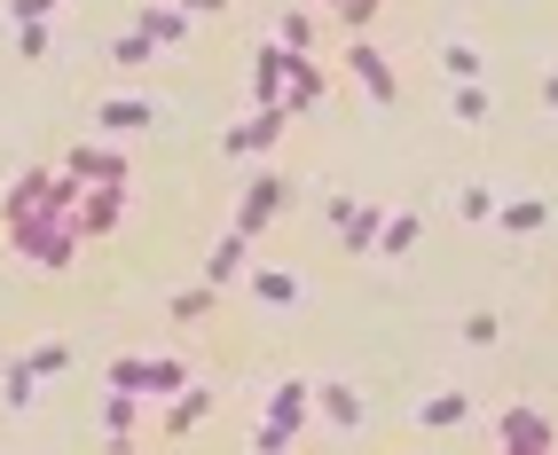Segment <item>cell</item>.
Returning a JSON list of instances; mask_svg holds the SVG:
<instances>
[{
    "instance_id": "24",
    "label": "cell",
    "mask_w": 558,
    "mask_h": 455,
    "mask_svg": "<svg viewBox=\"0 0 558 455\" xmlns=\"http://www.w3.org/2000/svg\"><path fill=\"white\" fill-rule=\"evenodd\" d=\"M440 71H449L457 87H480V48L472 40H440Z\"/></svg>"
},
{
    "instance_id": "10",
    "label": "cell",
    "mask_w": 558,
    "mask_h": 455,
    "mask_svg": "<svg viewBox=\"0 0 558 455\" xmlns=\"http://www.w3.org/2000/svg\"><path fill=\"white\" fill-rule=\"evenodd\" d=\"M134 32H142L150 48H181V40L197 32V9H173V0L158 9V0H150V9H134Z\"/></svg>"
},
{
    "instance_id": "25",
    "label": "cell",
    "mask_w": 558,
    "mask_h": 455,
    "mask_svg": "<svg viewBox=\"0 0 558 455\" xmlns=\"http://www.w3.org/2000/svg\"><path fill=\"white\" fill-rule=\"evenodd\" d=\"M417 236H425V220H417V212H393V220H386V236H378V251L401 259V251H417Z\"/></svg>"
},
{
    "instance_id": "9",
    "label": "cell",
    "mask_w": 558,
    "mask_h": 455,
    "mask_svg": "<svg viewBox=\"0 0 558 455\" xmlns=\"http://www.w3.org/2000/svg\"><path fill=\"white\" fill-rule=\"evenodd\" d=\"M315 416H323L330 432H362L369 401H362V385H347V377H330V385H315Z\"/></svg>"
},
{
    "instance_id": "22",
    "label": "cell",
    "mask_w": 558,
    "mask_h": 455,
    "mask_svg": "<svg viewBox=\"0 0 558 455\" xmlns=\"http://www.w3.org/2000/svg\"><path fill=\"white\" fill-rule=\"evenodd\" d=\"M32 393H40V377H32V361L16 354L9 369H0V408H16V416H24V408H32Z\"/></svg>"
},
{
    "instance_id": "7",
    "label": "cell",
    "mask_w": 558,
    "mask_h": 455,
    "mask_svg": "<svg viewBox=\"0 0 558 455\" xmlns=\"http://www.w3.org/2000/svg\"><path fill=\"white\" fill-rule=\"evenodd\" d=\"M119 220H126V188H80V212H71V228H80V244L95 236H119Z\"/></svg>"
},
{
    "instance_id": "32",
    "label": "cell",
    "mask_w": 558,
    "mask_h": 455,
    "mask_svg": "<svg viewBox=\"0 0 558 455\" xmlns=\"http://www.w3.org/2000/svg\"><path fill=\"white\" fill-rule=\"evenodd\" d=\"M496 337H504V315H472L464 322V346H496Z\"/></svg>"
},
{
    "instance_id": "6",
    "label": "cell",
    "mask_w": 558,
    "mask_h": 455,
    "mask_svg": "<svg viewBox=\"0 0 558 455\" xmlns=\"http://www.w3.org/2000/svg\"><path fill=\"white\" fill-rule=\"evenodd\" d=\"M347 79H354V87H362L369 102H378V110H386V102L401 95V71H393V63H386L378 48H369V40H347Z\"/></svg>"
},
{
    "instance_id": "1",
    "label": "cell",
    "mask_w": 558,
    "mask_h": 455,
    "mask_svg": "<svg viewBox=\"0 0 558 455\" xmlns=\"http://www.w3.org/2000/svg\"><path fill=\"white\" fill-rule=\"evenodd\" d=\"M307 416H315V385H307V377H283V385L268 393V408H259L252 447H291V440L307 432Z\"/></svg>"
},
{
    "instance_id": "8",
    "label": "cell",
    "mask_w": 558,
    "mask_h": 455,
    "mask_svg": "<svg viewBox=\"0 0 558 455\" xmlns=\"http://www.w3.org/2000/svg\"><path fill=\"white\" fill-rule=\"evenodd\" d=\"M409 425H417V432H457V425H472V393L440 385V393H425V401H409Z\"/></svg>"
},
{
    "instance_id": "12",
    "label": "cell",
    "mask_w": 558,
    "mask_h": 455,
    "mask_svg": "<svg viewBox=\"0 0 558 455\" xmlns=\"http://www.w3.org/2000/svg\"><path fill=\"white\" fill-rule=\"evenodd\" d=\"M330 95V79H323V63L315 56H283V110L300 119V110H315Z\"/></svg>"
},
{
    "instance_id": "18",
    "label": "cell",
    "mask_w": 558,
    "mask_h": 455,
    "mask_svg": "<svg viewBox=\"0 0 558 455\" xmlns=\"http://www.w3.org/2000/svg\"><path fill=\"white\" fill-rule=\"evenodd\" d=\"M150 119H158V110L142 102V95H102V102H95V126H102V134H142Z\"/></svg>"
},
{
    "instance_id": "33",
    "label": "cell",
    "mask_w": 558,
    "mask_h": 455,
    "mask_svg": "<svg viewBox=\"0 0 558 455\" xmlns=\"http://www.w3.org/2000/svg\"><path fill=\"white\" fill-rule=\"evenodd\" d=\"M535 95H543V102H550V110H558V71H550V79H543V87H535Z\"/></svg>"
},
{
    "instance_id": "16",
    "label": "cell",
    "mask_w": 558,
    "mask_h": 455,
    "mask_svg": "<svg viewBox=\"0 0 558 455\" xmlns=\"http://www.w3.org/2000/svg\"><path fill=\"white\" fill-rule=\"evenodd\" d=\"M213 408H220V401H213L205 385H190V393H173V401L158 408V432H166V440H181V432H197Z\"/></svg>"
},
{
    "instance_id": "27",
    "label": "cell",
    "mask_w": 558,
    "mask_h": 455,
    "mask_svg": "<svg viewBox=\"0 0 558 455\" xmlns=\"http://www.w3.org/2000/svg\"><path fill=\"white\" fill-rule=\"evenodd\" d=\"M488 110H496V102H488V87H457V95H449V119H464V126H480Z\"/></svg>"
},
{
    "instance_id": "28",
    "label": "cell",
    "mask_w": 558,
    "mask_h": 455,
    "mask_svg": "<svg viewBox=\"0 0 558 455\" xmlns=\"http://www.w3.org/2000/svg\"><path fill=\"white\" fill-rule=\"evenodd\" d=\"M496 205H504V197H496V188H480V181H472V188H464V197H457V212H464V228H480V220H496Z\"/></svg>"
},
{
    "instance_id": "3",
    "label": "cell",
    "mask_w": 558,
    "mask_h": 455,
    "mask_svg": "<svg viewBox=\"0 0 558 455\" xmlns=\"http://www.w3.org/2000/svg\"><path fill=\"white\" fill-rule=\"evenodd\" d=\"M558 447V425L535 408V401H511L496 416V455H550Z\"/></svg>"
},
{
    "instance_id": "11",
    "label": "cell",
    "mask_w": 558,
    "mask_h": 455,
    "mask_svg": "<svg viewBox=\"0 0 558 455\" xmlns=\"http://www.w3.org/2000/svg\"><path fill=\"white\" fill-rule=\"evenodd\" d=\"M63 173L71 181H80V188H126V158H119V149H71V158H63Z\"/></svg>"
},
{
    "instance_id": "30",
    "label": "cell",
    "mask_w": 558,
    "mask_h": 455,
    "mask_svg": "<svg viewBox=\"0 0 558 455\" xmlns=\"http://www.w3.org/2000/svg\"><path fill=\"white\" fill-rule=\"evenodd\" d=\"M339 24H347V40H369V24H378V0H347Z\"/></svg>"
},
{
    "instance_id": "26",
    "label": "cell",
    "mask_w": 558,
    "mask_h": 455,
    "mask_svg": "<svg viewBox=\"0 0 558 455\" xmlns=\"http://www.w3.org/2000/svg\"><path fill=\"white\" fill-rule=\"evenodd\" d=\"M213 298H220V291H205V283H197V291H181V298H173V307H166V315H173L181 330H197V322L213 315Z\"/></svg>"
},
{
    "instance_id": "2",
    "label": "cell",
    "mask_w": 558,
    "mask_h": 455,
    "mask_svg": "<svg viewBox=\"0 0 558 455\" xmlns=\"http://www.w3.org/2000/svg\"><path fill=\"white\" fill-rule=\"evenodd\" d=\"M283 205H291V181H283L276 165H259V173L244 181V197H236V220H229V228H236L244 244H259V236L276 228V212H283Z\"/></svg>"
},
{
    "instance_id": "34",
    "label": "cell",
    "mask_w": 558,
    "mask_h": 455,
    "mask_svg": "<svg viewBox=\"0 0 558 455\" xmlns=\"http://www.w3.org/2000/svg\"><path fill=\"white\" fill-rule=\"evenodd\" d=\"M252 455H291V447H252Z\"/></svg>"
},
{
    "instance_id": "17",
    "label": "cell",
    "mask_w": 558,
    "mask_h": 455,
    "mask_svg": "<svg viewBox=\"0 0 558 455\" xmlns=\"http://www.w3.org/2000/svg\"><path fill=\"white\" fill-rule=\"evenodd\" d=\"M259 110H283V48L276 40L252 56V119H259Z\"/></svg>"
},
{
    "instance_id": "31",
    "label": "cell",
    "mask_w": 558,
    "mask_h": 455,
    "mask_svg": "<svg viewBox=\"0 0 558 455\" xmlns=\"http://www.w3.org/2000/svg\"><path fill=\"white\" fill-rule=\"evenodd\" d=\"M150 56H158V48L142 40V32H119V40H110V63H126V71H134V63H150Z\"/></svg>"
},
{
    "instance_id": "23",
    "label": "cell",
    "mask_w": 558,
    "mask_h": 455,
    "mask_svg": "<svg viewBox=\"0 0 558 455\" xmlns=\"http://www.w3.org/2000/svg\"><path fill=\"white\" fill-rule=\"evenodd\" d=\"M244 283H252V298H268V307H291V298H300V275L291 268H252Z\"/></svg>"
},
{
    "instance_id": "19",
    "label": "cell",
    "mask_w": 558,
    "mask_h": 455,
    "mask_svg": "<svg viewBox=\"0 0 558 455\" xmlns=\"http://www.w3.org/2000/svg\"><path fill=\"white\" fill-rule=\"evenodd\" d=\"M496 228H504V236H543V228H550V205H543V197H504V205H496Z\"/></svg>"
},
{
    "instance_id": "4",
    "label": "cell",
    "mask_w": 558,
    "mask_h": 455,
    "mask_svg": "<svg viewBox=\"0 0 558 455\" xmlns=\"http://www.w3.org/2000/svg\"><path fill=\"white\" fill-rule=\"evenodd\" d=\"M283 134H291V110H259V119L220 134V158H229V165H259L268 149H283Z\"/></svg>"
},
{
    "instance_id": "20",
    "label": "cell",
    "mask_w": 558,
    "mask_h": 455,
    "mask_svg": "<svg viewBox=\"0 0 558 455\" xmlns=\"http://www.w3.org/2000/svg\"><path fill=\"white\" fill-rule=\"evenodd\" d=\"M142 401H173V393H190V369H181L173 354H158V361H142V385H134Z\"/></svg>"
},
{
    "instance_id": "5",
    "label": "cell",
    "mask_w": 558,
    "mask_h": 455,
    "mask_svg": "<svg viewBox=\"0 0 558 455\" xmlns=\"http://www.w3.org/2000/svg\"><path fill=\"white\" fill-rule=\"evenodd\" d=\"M323 220L339 228V244H347V251H378L386 220H393V205H354V197H330V205H323Z\"/></svg>"
},
{
    "instance_id": "15",
    "label": "cell",
    "mask_w": 558,
    "mask_h": 455,
    "mask_svg": "<svg viewBox=\"0 0 558 455\" xmlns=\"http://www.w3.org/2000/svg\"><path fill=\"white\" fill-rule=\"evenodd\" d=\"M142 416H150V401H142V393H102V401H95V432H102V440H134Z\"/></svg>"
},
{
    "instance_id": "29",
    "label": "cell",
    "mask_w": 558,
    "mask_h": 455,
    "mask_svg": "<svg viewBox=\"0 0 558 455\" xmlns=\"http://www.w3.org/2000/svg\"><path fill=\"white\" fill-rule=\"evenodd\" d=\"M24 361H32V377H63V369H71V346H56V337H48V346H32Z\"/></svg>"
},
{
    "instance_id": "13",
    "label": "cell",
    "mask_w": 558,
    "mask_h": 455,
    "mask_svg": "<svg viewBox=\"0 0 558 455\" xmlns=\"http://www.w3.org/2000/svg\"><path fill=\"white\" fill-rule=\"evenodd\" d=\"M244 275H252V244L229 228V236L205 251V291H229V283H244Z\"/></svg>"
},
{
    "instance_id": "21",
    "label": "cell",
    "mask_w": 558,
    "mask_h": 455,
    "mask_svg": "<svg viewBox=\"0 0 558 455\" xmlns=\"http://www.w3.org/2000/svg\"><path fill=\"white\" fill-rule=\"evenodd\" d=\"M315 24H323L315 9H283V16H276V48H283V56H307V48H315Z\"/></svg>"
},
{
    "instance_id": "14",
    "label": "cell",
    "mask_w": 558,
    "mask_h": 455,
    "mask_svg": "<svg viewBox=\"0 0 558 455\" xmlns=\"http://www.w3.org/2000/svg\"><path fill=\"white\" fill-rule=\"evenodd\" d=\"M48 188H56V173H40V165H32V173H16V181H9V197H0V220H9V228H24L32 212L48 205Z\"/></svg>"
}]
</instances>
